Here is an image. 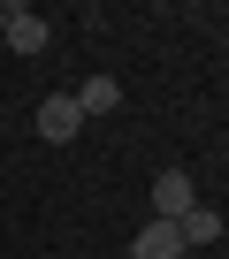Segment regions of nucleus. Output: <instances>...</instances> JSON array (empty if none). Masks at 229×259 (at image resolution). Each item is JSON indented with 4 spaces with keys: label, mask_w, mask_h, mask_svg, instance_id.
Masks as SVG:
<instances>
[{
    "label": "nucleus",
    "mask_w": 229,
    "mask_h": 259,
    "mask_svg": "<svg viewBox=\"0 0 229 259\" xmlns=\"http://www.w3.org/2000/svg\"><path fill=\"white\" fill-rule=\"evenodd\" d=\"M69 99H77V114H84V122H99V114H114V107H123V84H114V76H84Z\"/></svg>",
    "instance_id": "obj_3"
},
{
    "label": "nucleus",
    "mask_w": 229,
    "mask_h": 259,
    "mask_svg": "<svg viewBox=\"0 0 229 259\" xmlns=\"http://www.w3.org/2000/svg\"><path fill=\"white\" fill-rule=\"evenodd\" d=\"M0 31H8V8H0Z\"/></svg>",
    "instance_id": "obj_7"
},
{
    "label": "nucleus",
    "mask_w": 229,
    "mask_h": 259,
    "mask_svg": "<svg viewBox=\"0 0 229 259\" xmlns=\"http://www.w3.org/2000/svg\"><path fill=\"white\" fill-rule=\"evenodd\" d=\"M77 130H84V114H77V99H69V92L39 99V138H46V145H77Z\"/></svg>",
    "instance_id": "obj_2"
},
{
    "label": "nucleus",
    "mask_w": 229,
    "mask_h": 259,
    "mask_svg": "<svg viewBox=\"0 0 229 259\" xmlns=\"http://www.w3.org/2000/svg\"><path fill=\"white\" fill-rule=\"evenodd\" d=\"M191 206H199V183H191L183 168H161V176H153V221H183Z\"/></svg>",
    "instance_id": "obj_1"
},
{
    "label": "nucleus",
    "mask_w": 229,
    "mask_h": 259,
    "mask_svg": "<svg viewBox=\"0 0 229 259\" xmlns=\"http://www.w3.org/2000/svg\"><path fill=\"white\" fill-rule=\"evenodd\" d=\"M130 259H183V236H176V221H145V229L130 236Z\"/></svg>",
    "instance_id": "obj_4"
},
{
    "label": "nucleus",
    "mask_w": 229,
    "mask_h": 259,
    "mask_svg": "<svg viewBox=\"0 0 229 259\" xmlns=\"http://www.w3.org/2000/svg\"><path fill=\"white\" fill-rule=\"evenodd\" d=\"M0 38H8L16 54H46V23H39L31 8H8V31H0Z\"/></svg>",
    "instance_id": "obj_6"
},
{
    "label": "nucleus",
    "mask_w": 229,
    "mask_h": 259,
    "mask_svg": "<svg viewBox=\"0 0 229 259\" xmlns=\"http://www.w3.org/2000/svg\"><path fill=\"white\" fill-rule=\"evenodd\" d=\"M221 229H229V221H221L214 206H191V213L176 221V236H183V251H199V244H221Z\"/></svg>",
    "instance_id": "obj_5"
}]
</instances>
